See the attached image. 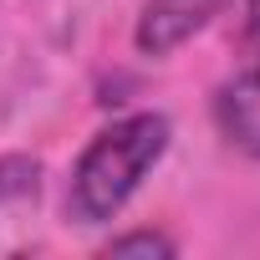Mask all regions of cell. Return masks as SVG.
I'll list each match as a JSON object with an SVG mask.
<instances>
[{
  "instance_id": "1",
  "label": "cell",
  "mask_w": 260,
  "mask_h": 260,
  "mask_svg": "<svg viewBox=\"0 0 260 260\" xmlns=\"http://www.w3.org/2000/svg\"><path fill=\"white\" fill-rule=\"evenodd\" d=\"M174 143V122L169 112H127L117 122H107L102 133L82 148L77 169H72V189H67V214L77 224H107L127 209L143 189V179L164 164Z\"/></svg>"
},
{
  "instance_id": "2",
  "label": "cell",
  "mask_w": 260,
  "mask_h": 260,
  "mask_svg": "<svg viewBox=\"0 0 260 260\" xmlns=\"http://www.w3.org/2000/svg\"><path fill=\"white\" fill-rule=\"evenodd\" d=\"M230 0H143L138 26H133V46L143 56H174L184 41H194Z\"/></svg>"
},
{
  "instance_id": "3",
  "label": "cell",
  "mask_w": 260,
  "mask_h": 260,
  "mask_svg": "<svg viewBox=\"0 0 260 260\" xmlns=\"http://www.w3.org/2000/svg\"><path fill=\"white\" fill-rule=\"evenodd\" d=\"M214 127L235 153L260 164V61L214 87Z\"/></svg>"
},
{
  "instance_id": "4",
  "label": "cell",
  "mask_w": 260,
  "mask_h": 260,
  "mask_svg": "<svg viewBox=\"0 0 260 260\" xmlns=\"http://www.w3.org/2000/svg\"><path fill=\"white\" fill-rule=\"evenodd\" d=\"M36 194H41V164L26 153H6L0 158V209L36 204Z\"/></svg>"
},
{
  "instance_id": "5",
  "label": "cell",
  "mask_w": 260,
  "mask_h": 260,
  "mask_svg": "<svg viewBox=\"0 0 260 260\" xmlns=\"http://www.w3.org/2000/svg\"><path fill=\"white\" fill-rule=\"evenodd\" d=\"M102 250H107V255H148V260H153V255H164V260H169L179 245H174L164 230H127V235H112Z\"/></svg>"
},
{
  "instance_id": "6",
  "label": "cell",
  "mask_w": 260,
  "mask_h": 260,
  "mask_svg": "<svg viewBox=\"0 0 260 260\" xmlns=\"http://www.w3.org/2000/svg\"><path fill=\"white\" fill-rule=\"evenodd\" d=\"M245 46L260 56V0H245Z\"/></svg>"
}]
</instances>
